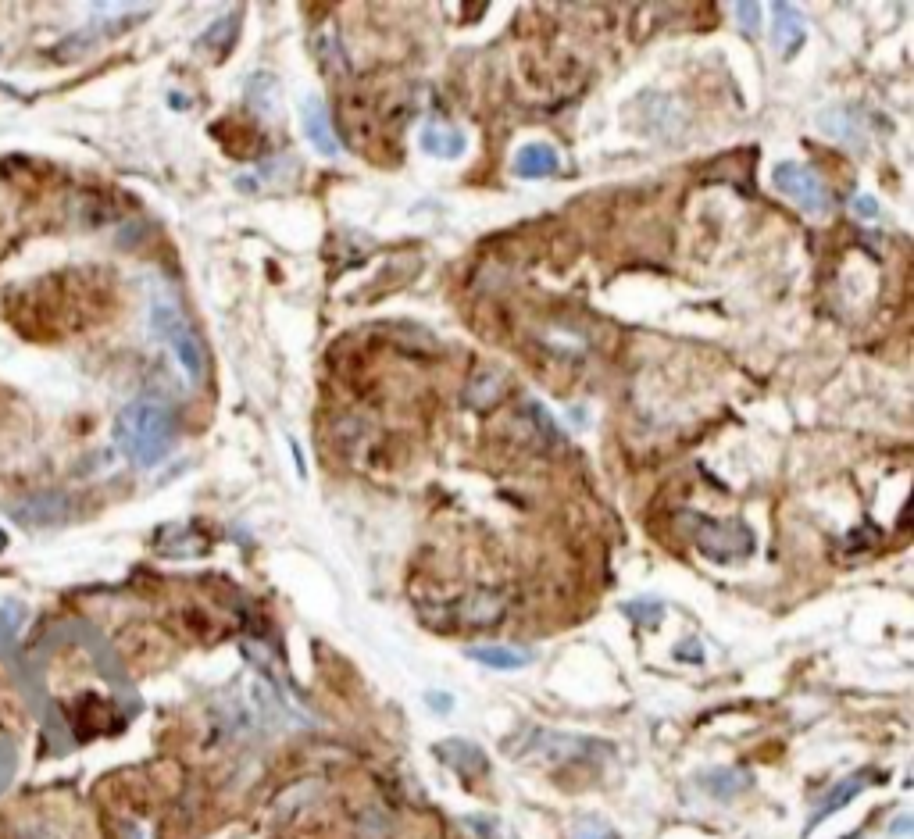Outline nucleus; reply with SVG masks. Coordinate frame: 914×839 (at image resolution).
<instances>
[{
    "label": "nucleus",
    "instance_id": "obj_1",
    "mask_svg": "<svg viewBox=\"0 0 914 839\" xmlns=\"http://www.w3.org/2000/svg\"><path fill=\"white\" fill-rule=\"evenodd\" d=\"M115 443L129 461L150 468L172 450L175 422L158 400H133L115 418Z\"/></svg>",
    "mask_w": 914,
    "mask_h": 839
},
{
    "label": "nucleus",
    "instance_id": "obj_2",
    "mask_svg": "<svg viewBox=\"0 0 914 839\" xmlns=\"http://www.w3.org/2000/svg\"><path fill=\"white\" fill-rule=\"evenodd\" d=\"M150 329L172 347V354L179 358V365L186 368L193 383H200L204 379V347H200V336L193 333L190 318L179 308V300L168 297V293H158L154 304H150Z\"/></svg>",
    "mask_w": 914,
    "mask_h": 839
},
{
    "label": "nucleus",
    "instance_id": "obj_3",
    "mask_svg": "<svg viewBox=\"0 0 914 839\" xmlns=\"http://www.w3.org/2000/svg\"><path fill=\"white\" fill-rule=\"evenodd\" d=\"M690 536L700 547V554L711 557V561H743V557L754 550V532L747 529L736 518H704V515H690Z\"/></svg>",
    "mask_w": 914,
    "mask_h": 839
},
{
    "label": "nucleus",
    "instance_id": "obj_4",
    "mask_svg": "<svg viewBox=\"0 0 914 839\" xmlns=\"http://www.w3.org/2000/svg\"><path fill=\"white\" fill-rule=\"evenodd\" d=\"M772 179H775V186L786 193V197L797 200L800 208L825 211V204H829V190L822 186V179L815 175V168L797 165V161H782V165H775Z\"/></svg>",
    "mask_w": 914,
    "mask_h": 839
},
{
    "label": "nucleus",
    "instance_id": "obj_5",
    "mask_svg": "<svg viewBox=\"0 0 914 839\" xmlns=\"http://www.w3.org/2000/svg\"><path fill=\"white\" fill-rule=\"evenodd\" d=\"M804 15L790 4H775L772 8V43L782 58H793L800 47H804Z\"/></svg>",
    "mask_w": 914,
    "mask_h": 839
},
{
    "label": "nucleus",
    "instance_id": "obj_6",
    "mask_svg": "<svg viewBox=\"0 0 914 839\" xmlns=\"http://www.w3.org/2000/svg\"><path fill=\"white\" fill-rule=\"evenodd\" d=\"M300 122H304V136L315 143L322 154L333 158L336 150V133H333V122H329V111L318 97H304V108H300Z\"/></svg>",
    "mask_w": 914,
    "mask_h": 839
},
{
    "label": "nucleus",
    "instance_id": "obj_7",
    "mask_svg": "<svg viewBox=\"0 0 914 839\" xmlns=\"http://www.w3.org/2000/svg\"><path fill=\"white\" fill-rule=\"evenodd\" d=\"M15 515L25 525H58L68 518V497L65 493H36L15 507Z\"/></svg>",
    "mask_w": 914,
    "mask_h": 839
},
{
    "label": "nucleus",
    "instance_id": "obj_8",
    "mask_svg": "<svg viewBox=\"0 0 914 839\" xmlns=\"http://www.w3.org/2000/svg\"><path fill=\"white\" fill-rule=\"evenodd\" d=\"M557 150L550 143H529V147L518 150L515 158V172L525 175V179H543V175H554L557 172Z\"/></svg>",
    "mask_w": 914,
    "mask_h": 839
},
{
    "label": "nucleus",
    "instance_id": "obj_9",
    "mask_svg": "<svg viewBox=\"0 0 914 839\" xmlns=\"http://www.w3.org/2000/svg\"><path fill=\"white\" fill-rule=\"evenodd\" d=\"M436 754H440L450 768H457V772H465V775H482L486 768H490V765H486V757H482V750L472 747V743H465V740L440 743V747H436Z\"/></svg>",
    "mask_w": 914,
    "mask_h": 839
},
{
    "label": "nucleus",
    "instance_id": "obj_10",
    "mask_svg": "<svg viewBox=\"0 0 914 839\" xmlns=\"http://www.w3.org/2000/svg\"><path fill=\"white\" fill-rule=\"evenodd\" d=\"M872 782H879V775H875V772H861V775H850V779H843L840 786H836V790H832L829 797L822 800V807H818L815 815H811V825H818L825 815H832V811H840V807L847 804V800L854 797V793L868 790Z\"/></svg>",
    "mask_w": 914,
    "mask_h": 839
},
{
    "label": "nucleus",
    "instance_id": "obj_11",
    "mask_svg": "<svg viewBox=\"0 0 914 839\" xmlns=\"http://www.w3.org/2000/svg\"><path fill=\"white\" fill-rule=\"evenodd\" d=\"M500 615H504V597H497V593H475L457 611V618L465 625H493Z\"/></svg>",
    "mask_w": 914,
    "mask_h": 839
},
{
    "label": "nucleus",
    "instance_id": "obj_12",
    "mask_svg": "<svg viewBox=\"0 0 914 839\" xmlns=\"http://www.w3.org/2000/svg\"><path fill=\"white\" fill-rule=\"evenodd\" d=\"M472 661L486 668H500V672H511V668H525L532 661L529 650H518V647H472L468 650Z\"/></svg>",
    "mask_w": 914,
    "mask_h": 839
},
{
    "label": "nucleus",
    "instance_id": "obj_13",
    "mask_svg": "<svg viewBox=\"0 0 914 839\" xmlns=\"http://www.w3.org/2000/svg\"><path fill=\"white\" fill-rule=\"evenodd\" d=\"M422 147L429 154H436V158H457L465 150V136L457 133V129H447V125L429 122L422 129Z\"/></svg>",
    "mask_w": 914,
    "mask_h": 839
},
{
    "label": "nucleus",
    "instance_id": "obj_14",
    "mask_svg": "<svg viewBox=\"0 0 914 839\" xmlns=\"http://www.w3.org/2000/svg\"><path fill=\"white\" fill-rule=\"evenodd\" d=\"M740 786H747V775H740V772H718L715 779H707V790L718 793V797H729V793H736Z\"/></svg>",
    "mask_w": 914,
    "mask_h": 839
},
{
    "label": "nucleus",
    "instance_id": "obj_15",
    "mask_svg": "<svg viewBox=\"0 0 914 839\" xmlns=\"http://www.w3.org/2000/svg\"><path fill=\"white\" fill-rule=\"evenodd\" d=\"M572 839H615V832L607 829L604 822H597V818H582L572 829Z\"/></svg>",
    "mask_w": 914,
    "mask_h": 839
},
{
    "label": "nucleus",
    "instance_id": "obj_16",
    "mask_svg": "<svg viewBox=\"0 0 914 839\" xmlns=\"http://www.w3.org/2000/svg\"><path fill=\"white\" fill-rule=\"evenodd\" d=\"M625 615L632 622H657L661 618V604H654V600H632V604H625Z\"/></svg>",
    "mask_w": 914,
    "mask_h": 839
},
{
    "label": "nucleus",
    "instance_id": "obj_17",
    "mask_svg": "<svg viewBox=\"0 0 914 839\" xmlns=\"http://www.w3.org/2000/svg\"><path fill=\"white\" fill-rule=\"evenodd\" d=\"M736 18H740V25L747 29V33H757V22H761V8H757V4H740V8H736Z\"/></svg>",
    "mask_w": 914,
    "mask_h": 839
},
{
    "label": "nucleus",
    "instance_id": "obj_18",
    "mask_svg": "<svg viewBox=\"0 0 914 839\" xmlns=\"http://www.w3.org/2000/svg\"><path fill=\"white\" fill-rule=\"evenodd\" d=\"M854 211H861V215L872 218L875 215V200L872 197H854Z\"/></svg>",
    "mask_w": 914,
    "mask_h": 839
},
{
    "label": "nucleus",
    "instance_id": "obj_19",
    "mask_svg": "<svg viewBox=\"0 0 914 839\" xmlns=\"http://www.w3.org/2000/svg\"><path fill=\"white\" fill-rule=\"evenodd\" d=\"M33 839H54V836H40V832H36V836H33Z\"/></svg>",
    "mask_w": 914,
    "mask_h": 839
},
{
    "label": "nucleus",
    "instance_id": "obj_20",
    "mask_svg": "<svg viewBox=\"0 0 914 839\" xmlns=\"http://www.w3.org/2000/svg\"><path fill=\"white\" fill-rule=\"evenodd\" d=\"M4 543H8V540H4V532H0V547H4Z\"/></svg>",
    "mask_w": 914,
    "mask_h": 839
}]
</instances>
